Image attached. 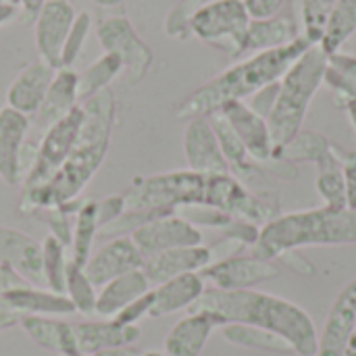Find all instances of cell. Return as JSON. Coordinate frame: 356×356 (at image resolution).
Wrapping results in <instances>:
<instances>
[{
  "label": "cell",
  "instance_id": "cell-1",
  "mask_svg": "<svg viewBox=\"0 0 356 356\" xmlns=\"http://www.w3.org/2000/svg\"><path fill=\"white\" fill-rule=\"evenodd\" d=\"M83 119L77 142L63 163V167L38 190L21 192L17 211L25 217L38 215L46 209L77 200L81 190L96 175L106 159L111 134L117 119V100L111 88L94 94L81 102Z\"/></svg>",
  "mask_w": 356,
  "mask_h": 356
},
{
  "label": "cell",
  "instance_id": "cell-2",
  "mask_svg": "<svg viewBox=\"0 0 356 356\" xmlns=\"http://www.w3.org/2000/svg\"><path fill=\"white\" fill-rule=\"evenodd\" d=\"M190 313H209L223 325H250L284 338L300 356H317L319 334L305 309L257 290L207 288Z\"/></svg>",
  "mask_w": 356,
  "mask_h": 356
},
{
  "label": "cell",
  "instance_id": "cell-3",
  "mask_svg": "<svg viewBox=\"0 0 356 356\" xmlns=\"http://www.w3.org/2000/svg\"><path fill=\"white\" fill-rule=\"evenodd\" d=\"M315 46L307 35H298L294 42L265 50L254 52L250 58H244L225 71L217 73L209 81H204L200 88H196L190 96H186L177 108V119H194V117H209L211 113L219 111L223 104L232 100H246L252 94H257L261 88L280 81L286 71L311 48Z\"/></svg>",
  "mask_w": 356,
  "mask_h": 356
},
{
  "label": "cell",
  "instance_id": "cell-4",
  "mask_svg": "<svg viewBox=\"0 0 356 356\" xmlns=\"http://www.w3.org/2000/svg\"><path fill=\"white\" fill-rule=\"evenodd\" d=\"M332 244H356V211L319 207L280 215L261 227L250 254L263 261H275L305 246Z\"/></svg>",
  "mask_w": 356,
  "mask_h": 356
},
{
  "label": "cell",
  "instance_id": "cell-5",
  "mask_svg": "<svg viewBox=\"0 0 356 356\" xmlns=\"http://www.w3.org/2000/svg\"><path fill=\"white\" fill-rule=\"evenodd\" d=\"M327 69V54L319 44L311 46L280 79V94L273 111L267 117V125L273 138V161L277 152L302 131L307 111L323 86Z\"/></svg>",
  "mask_w": 356,
  "mask_h": 356
},
{
  "label": "cell",
  "instance_id": "cell-6",
  "mask_svg": "<svg viewBox=\"0 0 356 356\" xmlns=\"http://www.w3.org/2000/svg\"><path fill=\"white\" fill-rule=\"evenodd\" d=\"M207 175L196 171H171L136 177L123 192L127 211L177 213L184 207L204 204Z\"/></svg>",
  "mask_w": 356,
  "mask_h": 356
},
{
  "label": "cell",
  "instance_id": "cell-7",
  "mask_svg": "<svg viewBox=\"0 0 356 356\" xmlns=\"http://www.w3.org/2000/svg\"><path fill=\"white\" fill-rule=\"evenodd\" d=\"M250 15L244 0H207L198 6L190 21V31L200 42L229 54H244V38Z\"/></svg>",
  "mask_w": 356,
  "mask_h": 356
},
{
  "label": "cell",
  "instance_id": "cell-8",
  "mask_svg": "<svg viewBox=\"0 0 356 356\" xmlns=\"http://www.w3.org/2000/svg\"><path fill=\"white\" fill-rule=\"evenodd\" d=\"M81 119H83V111L81 104H77L71 113H67L63 119H58L44 131L42 140L38 142L33 167L23 179L21 192H31L42 188L63 167V163L67 161V156L71 154L77 142Z\"/></svg>",
  "mask_w": 356,
  "mask_h": 356
},
{
  "label": "cell",
  "instance_id": "cell-9",
  "mask_svg": "<svg viewBox=\"0 0 356 356\" xmlns=\"http://www.w3.org/2000/svg\"><path fill=\"white\" fill-rule=\"evenodd\" d=\"M96 35L104 52L115 54L123 63L129 83H140L146 77L154 54L125 15L104 17L96 27Z\"/></svg>",
  "mask_w": 356,
  "mask_h": 356
},
{
  "label": "cell",
  "instance_id": "cell-10",
  "mask_svg": "<svg viewBox=\"0 0 356 356\" xmlns=\"http://www.w3.org/2000/svg\"><path fill=\"white\" fill-rule=\"evenodd\" d=\"M200 275L219 290H252V286L277 277L280 269L273 261H263L254 254H232L213 261Z\"/></svg>",
  "mask_w": 356,
  "mask_h": 356
},
{
  "label": "cell",
  "instance_id": "cell-11",
  "mask_svg": "<svg viewBox=\"0 0 356 356\" xmlns=\"http://www.w3.org/2000/svg\"><path fill=\"white\" fill-rule=\"evenodd\" d=\"M134 244L138 246L140 254L144 259L154 257L159 252L171 250V248H184V246H200L202 244V232L186 221L184 217L165 215L156 217L144 225H140L131 236Z\"/></svg>",
  "mask_w": 356,
  "mask_h": 356
},
{
  "label": "cell",
  "instance_id": "cell-12",
  "mask_svg": "<svg viewBox=\"0 0 356 356\" xmlns=\"http://www.w3.org/2000/svg\"><path fill=\"white\" fill-rule=\"evenodd\" d=\"M75 8L69 0H46L35 15V48L40 60L60 69V52L75 21Z\"/></svg>",
  "mask_w": 356,
  "mask_h": 356
},
{
  "label": "cell",
  "instance_id": "cell-13",
  "mask_svg": "<svg viewBox=\"0 0 356 356\" xmlns=\"http://www.w3.org/2000/svg\"><path fill=\"white\" fill-rule=\"evenodd\" d=\"M142 265H144V257L140 254L134 240L129 236H121V238H111L106 244L94 250L83 271L96 288H102L115 277L142 269Z\"/></svg>",
  "mask_w": 356,
  "mask_h": 356
},
{
  "label": "cell",
  "instance_id": "cell-14",
  "mask_svg": "<svg viewBox=\"0 0 356 356\" xmlns=\"http://www.w3.org/2000/svg\"><path fill=\"white\" fill-rule=\"evenodd\" d=\"M184 154L190 171L202 175L229 173V165L207 117H194L188 121L184 131Z\"/></svg>",
  "mask_w": 356,
  "mask_h": 356
},
{
  "label": "cell",
  "instance_id": "cell-15",
  "mask_svg": "<svg viewBox=\"0 0 356 356\" xmlns=\"http://www.w3.org/2000/svg\"><path fill=\"white\" fill-rule=\"evenodd\" d=\"M223 117L229 121L244 148L257 163L273 161V138L267 125V119L259 117L244 100H232L219 108Z\"/></svg>",
  "mask_w": 356,
  "mask_h": 356
},
{
  "label": "cell",
  "instance_id": "cell-16",
  "mask_svg": "<svg viewBox=\"0 0 356 356\" xmlns=\"http://www.w3.org/2000/svg\"><path fill=\"white\" fill-rule=\"evenodd\" d=\"M0 265L17 271L27 284L42 286V244L27 234L0 225Z\"/></svg>",
  "mask_w": 356,
  "mask_h": 356
},
{
  "label": "cell",
  "instance_id": "cell-17",
  "mask_svg": "<svg viewBox=\"0 0 356 356\" xmlns=\"http://www.w3.org/2000/svg\"><path fill=\"white\" fill-rule=\"evenodd\" d=\"M213 263V248L207 246H184L159 252L154 257L144 259L142 271L150 284H163L167 280L186 275V273H200L204 267Z\"/></svg>",
  "mask_w": 356,
  "mask_h": 356
},
{
  "label": "cell",
  "instance_id": "cell-18",
  "mask_svg": "<svg viewBox=\"0 0 356 356\" xmlns=\"http://www.w3.org/2000/svg\"><path fill=\"white\" fill-rule=\"evenodd\" d=\"M356 327V277L344 286L334 300V307L325 319L319 336L317 356H342L350 334Z\"/></svg>",
  "mask_w": 356,
  "mask_h": 356
},
{
  "label": "cell",
  "instance_id": "cell-19",
  "mask_svg": "<svg viewBox=\"0 0 356 356\" xmlns=\"http://www.w3.org/2000/svg\"><path fill=\"white\" fill-rule=\"evenodd\" d=\"M29 117L10 108H0V179L8 186L21 181V152L29 131Z\"/></svg>",
  "mask_w": 356,
  "mask_h": 356
},
{
  "label": "cell",
  "instance_id": "cell-20",
  "mask_svg": "<svg viewBox=\"0 0 356 356\" xmlns=\"http://www.w3.org/2000/svg\"><path fill=\"white\" fill-rule=\"evenodd\" d=\"M56 69L44 60L29 63L21 69V73L10 81L6 90V106L31 117L44 102V96L50 88Z\"/></svg>",
  "mask_w": 356,
  "mask_h": 356
},
{
  "label": "cell",
  "instance_id": "cell-21",
  "mask_svg": "<svg viewBox=\"0 0 356 356\" xmlns=\"http://www.w3.org/2000/svg\"><path fill=\"white\" fill-rule=\"evenodd\" d=\"M75 338L83 355L92 356L106 348L134 346L142 332L138 325H123L117 319H100V321H81L73 325Z\"/></svg>",
  "mask_w": 356,
  "mask_h": 356
},
{
  "label": "cell",
  "instance_id": "cell-22",
  "mask_svg": "<svg viewBox=\"0 0 356 356\" xmlns=\"http://www.w3.org/2000/svg\"><path fill=\"white\" fill-rule=\"evenodd\" d=\"M19 325L29 336L33 344L44 350L56 353L58 356H88L77 344L73 325L54 317H38V315H23Z\"/></svg>",
  "mask_w": 356,
  "mask_h": 356
},
{
  "label": "cell",
  "instance_id": "cell-23",
  "mask_svg": "<svg viewBox=\"0 0 356 356\" xmlns=\"http://www.w3.org/2000/svg\"><path fill=\"white\" fill-rule=\"evenodd\" d=\"M221 323L209 313H190L179 319L165 338L167 356H200L211 334Z\"/></svg>",
  "mask_w": 356,
  "mask_h": 356
},
{
  "label": "cell",
  "instance_id": "cell-24",
  "mask_svg": "<svg viewBox=\"0 0 356 356\" xmlns=\"http://www.w3.org/2000/svg\"><path fill=\"white\" fill-rule=\"evenodd\" d=\"M207 290V282L202 280L200 273H186L173 280H167L163 284H159L156 288H152V309H150V317L159 319L165 315H173L177 311H184L202 296V292Z\"/></svg>",
  "mask_w": 356,
  "mask_h": 356
},
{
  "label": "cell",
  "instance_id": "cell-25",
  "mask_svg": "<svg viewBox=\"0 0 356 356\" xmlns=\"http://www.w3.org/2000/svg\"><path fill=\"white\" fill-rule=\"evenodd\" d=\"M17 315H38V317H60L73 315L75 307L67 298V294H56L52 290H42L31 284L8 290L0 296Z\"/></svg>",
  "mask_w": 356,
  "mask_h": 356
},
{
  "label": "cell",
  "instance_id": "cell-26",
  "mask_svg": "<svg viewBox=\"0 0 356 356\" xmlns=\"http://www.w3.org/2000/svg\"><path fill=\"white\" fill-rule=\"evenodd\" d=\"M148 290H152V284L144 275L142 269L129 271L121 277H115L113 282L104 284L98 288V298H96V313L98 317L113 319L117 313H121L127 305L144 296Z\"/></svg>",
  "mask_w": 356,
  "mask_h": 356
},
{
  "label": "cell",
  "instance_id": "cell-27",
  "mask_svg": "<svg viewBox=\"0 0 356 356\" xmlns=\"http://www.w3.org/2000/svg\"><path fill=\"white\" fill-rule=\"evenodd\" d=\"M77 104H79L77 73L73 69L60 67V69H56V73L50 81V88L44 96V102L33 117L40 127L48 129L52 123H56L67 113H71Z\"/></svg>",
  "mask_w": 356,
  "mask_h": 356
},
{
  "label": "cell",
  "instance_id": "cell-28",
  "mask_svg": "<svg viewBox=\"0 0 356 356\" xmlns=\"http://www.w3.org/2000/svg\"><path fill=\"white\" fill-rule=\"evenodd\" d=\"M300 33V25L290 15H275L269 19H250L244 38V52H265L294 42Z\"/></svg>",
  "mask_w": 356,
  "mask_h": 356
},
{
  "label": "cell",
  "instance_id": "cell-29",
  "mask_svg": "<svg viewBox=\"0 0 356 356\" xmlns=\"http://www.w3.org/2000/svg\"><path fill=\"white\" fill-rule=\"evenodd\" d=\"M275 161L284 163H315L317 169L334 167L342 163V152L327 142L317 131H300L296 138H292L275 156Z\"/></svg>",
  "mask_w": 356,
  "mask_h": 356
},
{
  "label": "cell",
  "instance_id": "cell-30",
  "mask_svg": "<svg viewBox=\"0 0 356 356\" xmlns=\"http://www.w3.org/2000/svg\"><path fill=\"white\" fill-rule=\"evenodd\" d=\"M207 119H209V123H211V127H213V131L217 136V142L221 146V152H223V156H225V161L229 165V173H234V177H238L242 181V179L252 177V175L263 171L261 163H257L248 154L242 140L238 138V134L234 131V127L229 125V121L223 117L221 111L211 113Z\"/></svg>",
  "mask_w": 356,
  "mask_h": 356
},
{
  "label": "cell",
  "instance_id": "cell-31",
  "mask_svg": "<svg viewBox=\"0 0 356 356\" xmlns=\"http://www.w3.org/2000/svg\"><path fill=\"white\" fill-rule=\"evenodd\" d=\"M98 200L88 198L81 200L77 215H75V225H73V242H71V263L77 267H86L90 254H92V246L94 240L98 236Z\"/></svg>",
  "mask_w": 356,
  "mask_h": 356
},
{
  "label": "cell",
  "instance_id": "cell-32",
  "mask_svg": "<svg viewBox=\"0 0 356 356\" xmlns=\"http://www.w3.org/2000/svg\"><path fill=\"white\" fill-rule=\"evenodd\" d=\"M323 83L332 90L336 102L346 106L348 102H356V56L346 52L327 54V69Z\"/></svg>",
  "mask_w": 356,
  "mask_h": 356
},
{
  "label": "cell",
  "instance_id": "cell-33",
  "mask_svg": "<svg viewBox=\"0 0 356 356\" xmlns=\"http://www.w3.org/2000/svg\"><path fill=\"white\" fill-rule=\"evenodd\" d=\"M123 71V63L115 56L104 52L102 56H98L94 63H90L86 67L83 73H77V96L79 102L92 98L94 94L102 92L108 88V83Z\"/></svg>",
  "mask_w": 356,
  "mask_h": 356
},
{
  "label": "cell",
  "instance_id": "cell-34",
  "mask_svg": "<svg viewBox=\"0 0 356 356\" xmlns=\"http://www.w3.org/2000/svg\"><path fill=\"white\" fill-rule=\"evenodd\" d=\"M356 31V0H338L319 42L325 54L338 52Z\"/></svg>",
  "mask_w": 356,
  "mask_h": 356
},
{
  "label": "cell",
  "instance_id": "cell-35",
  "mask_svg": "<svg viewBox=\"0 0 356 356\" xmlns=\"http://www.w3.org/2000/svg\"><path fill=\"white\" fill-rule=\"evenodd\" d=\"M223 338L236 346H244V348H257V350H269V353H294L292 346L271 334L265 332L261 327H250V325H223Z\"/></svg>",
  "mask_w": 356,
  "mask_h": 356
},
{
  "label": "cell",
  "instance_id": "cell-36",
  "mask_svg": "<svg viewBox=\"0 0 356 356\" xmlns=\"http://www.w3.org/2000/svg\"><path fill=\"white\" fill-rule=\"evenodd\" d=\"M67 248L54 240L52 236H46L42 242V273H44V286L56 294H65L67 288Z\"/></svg>",
  "mask_w": 356,
  "mask_h": 356
},
{
  "label": "cell",
  "instance_id": "cell-37",
  "mask_svg": "<svg viewBox=\"0 0 356 356\" xmlns=\"http://www.w3.org/2000/svg\"><path fill=\"white\" fill-rule=\"evenodd\" d=\"M67 298L75 307V313L81 315H94L96 313V298H98V288L90 282L86 275L83 267H77L69 261L67 265V288H65Z\"/></svg>",
  "mask_w": 356,
  "mask_h": 356
},
{
  "label": "cell",
  "instance_id": "cell-38",
  "mask_svg": "<svg viewBox=\"0 0 356 356\" xmlns=\"http://www.w3.org/2000/svg\"><path fill=\"white\" fill-rule=\"evenodd\" d=\"M79 204H81V200L77 198V200H71V202H65V204H58V207L38 213V217L50 229L48 236L58 240L67 250L71 248V242H73V225H75V215H77Z\"/></svg>",
  "mask_w": 356,
  "mask_h": 356
},
{
  "label": "cell",
  "instance_id": "cell-39",
  "mask_svg": "<svg viewBox=\"0 0 356 356\" xmlns=\"http://www.w3.org/2000/svg\"><path fill=\"white\" fill-rule=\"evenodd\" d=\"M317 194L323 200V207L334 209V211H344L346 207V184H344V173H342V163L334 167L319 169L317 173Z\"/></svg>",
  "mask_w": 356,
  "mask_h": 356
},
{
  "label": "cell",
  "instance_id": "cell-40",
  "mask_svg": "<svg viewBox=\"0 0 356 356\" xmlns=\"http://www.w3.org/2000/svg\"><path fill=\"white\" fill-rule=\"evenodd\" d=\"M336 2L338 0H302L300 2L302 35H307L313 44L321 42Z\"/></svg>",
  "mask_w": 356,
  "mask_h": 356
},
{
  "label": "cell",
  "instance_id": "cell-41",
  "mask_svg": "<svg viewBox=\"0 0 356 356\" xmlns=\"http://www.w3.org/2000/svg\"><path fill=\"white\" fill-rule=\"evenodd\" d=\"M92 29V17L90 13H77L75 15V21L71 25V31L65 40V46H63V52H60V67L65 69H73L75 60L79 58L83 46H86V40H88V33Z\"/></svg>",
  "mask_w": 356,
  "mask_h": 356
},
{
  "label": "cell",
  "instance_id": "cell-42",
  "mask_svg": "<svg viewBox=\"0 0 356 356\" xmlns=\"http://www.w3.org/2000/svg\"><path fill=\"white\" fill-rule=\"evenodd\" d=\"M204 0H181L179 4H175L171 8V13L165 19V31L167 35L175 38V40H186L192 31H190V21L194 17V13L198 10V6Z\"/></svg>",
  "mask_w": 356,
  "mask_h": 356
},
{
  "label": "cell",
  "instance_id": "cell-43",
  "mask_svg": "<svg viewBox=\"0 0 356 356\" xmlns=\"http://www.w3.org/2000/svg\"><path fill=\"white\" fill-rule=\"evenodd\" d=\"M152 290H148L144 296H140L138 300H134L131 305H127L121 313H117L113 319H117L123 325H138L142 319L150 317V309H152Z\"/></svg>",
  "mask_w": 356,
  "mask_h": 356
},
{
  "label": "cell",
  "instance_id": "cell-44",
  "mask_svg": "<svg viewBox=\"0 0 356 356\" xmlns=\"http://www.w3.org/2000/svg\"><path fill=\"white\" fill-rule=\"evenodd\" d=\"M277 94H280V81H275V83H269V86H265V88H261L257 94H252L250 98H248V106L259 115V117H263V119H267L269 117V113L273 111V106H275V100H277Z\"/></svg>",
  "mask_w": 356,
  "mask_h": 356
},
{
  "label": "cell",
  "instance_id": "cell-45",
  "mask_svg": "<svg viewBox=\"0 0 356 356\" xmlns=\"http://www.w3.org/2000/svg\"><path fill=\"white\" fill-rule=\"evenodd\" d=\"M125 211H127V207H125L123 194H113V196H106V198L98 200V225H100V229L104 225L113 223L115 219H119Z\"/></svg>",
  "mask_w": 356,
  "mask_h": 356
},
{
  "label": "cell",
  "instance_id": "cell-46",
  "mask_svg": "<svg viewBox=\"0 0 356 356\" xmlns=\"http://www.w3.org/2000/svg\"><path fill=\"white\" fill-rule=\"evenodd\" d=\"M342 173L346 184V207L356 211V152H342Z\"/></svg>",
  "mask_w": 356,
  "mask_h": 356
},
{
  "label": "cell",
  "instance_id": "cell-47",
  "mask_svg": "<svg viewBox=\"0 0 356 356\" xmlns=\"http://www.w3.org/2000/svg\"><path fill=\"white\" fill-rule=\"evenodd\" d=\"M286 4V0H244V6L250 15V19H269L280 13V8Z\"/></svg>",
  "mask_w": 356,
  "mask_h": 356
},
{
  "label": "cell",
  "instance_id": "cell-48",
  "mask_svg": "<svg viewBox=\"0 0 356 356\" xmlns=\"http://www.w3.org/2000/svg\"><path fill=\"white\" fill-rule=\"evenodd\" d=\"M21 286H27V282L17 273L13 271L10 267H4L0 265V296L8 290H15V288H21Z\"/></svg>",
  "mask_w": 356,
  "mask_h": 356
},
{
  "label": "cell",
  "instance_id": "cell-49",
  "mask_svg": "<svg viewBox=\"0 0 356 356\" xmlns=\"http://www.w3.org/2000/svg\"><path fill=\"white\" fill-rule=\"evenodd\" d=\"M21 315H17L2 298H0V332H6L10 327H15L19 323Z\"/></svg>",
  "mask_w": 356,
  "mask_h": 356
},
{
  "label": "cell",
  "instance_id": "cell-50",
  "mask_svg": "<svg viewBox=\"0 0 356 356\" xmlns=\"http://www.w3.org/2000/svg\"><path fill=\"white\" fill-rule=\"evenodd\" d=\"M142 353L136 346H119V348H106L92 356H140Z\"/></svg>",
  "mask_w": 356,
  "mask_h": 356
},
{
  "label": "cell",
  "instance_id": "cell-51",
  "mask_svg": "<svg viewBox=\"0 0 356 356\" xmlns=\"http://www.w3.org/2000/svg\"><path fill=\"white\" fill-rule=\"evenodd\" d=\"M44 2H46V0H19V8L23 10L25 17H33V19H35L38 10L44 6Z\"/></svg>",
  "mask_w": 356,
  "mask_h": 356
},
{
  "label": "cell",
  "instance_id": "cell-52",
  "mask_svg": "<svg viewBox=\"0 0 356 356\" xmlns=\"http://www.w3.org/2000/svg\"><path fill=\"white\" fill-rule=\"evenodd\" d=\"M19 8L17 6H8V4H0V27L6 25L8 21H13L17 17Z\"/></svg>",
  "mask_w": 356,
  "mask_h": 356
},
{
  "label": "cell",
  "instance_id": "cell-53",
  "mask_svg": "<svg viewBox=\"0 0 356 356\" xmlns=\"http://www.w3.org/2000/svg\"><path fill=\"white\" fill-rule=\"evenodd\" d=\"M342 356H356V327H355V332L350 334V338H348V344H346L344 355Z\"/></svg>",
  "mask_w": 356,
  "mask_h": 356
},
{
  "label": "cell",
  "instance_id": "cell-54",
  "mask_svg": "<svg viewBox=\"0 0 356 356\" xmlns=\"http://www.w3.org/2000/svg\"><path fill=\"white\" fill-rule=\"evenodd\" d=\"M344 108L348 111V119H350V123H353V129H355V134H356V102H348Z\"/></svg>",
  "mask_w": 356,
  "mask_h": 356
},
{
  "label": "cell",
  "instance_id": "cell-55",
  "mask_svg": "<svg viewBox=\"0 0 356 356\" xmlns=\"http://www.w3.org/2000/svg\"><path fill=\"white\" fill-rule=\"evenodd\" d=\"M96 6H104V8H111V6H117V4H121L123 0H92Z\"/></svg>",
  "mask_w": 356,
  "mask_h": 356
},
{
  "label": "cell",
  "instance_id": "cell-56",
  "mask_svg": "<svg viewBox=\"0 0 356 356\" xmlns=\"http://www.w3.org/2000/svg\"><path fill=\"white\" fill-rule=\"evenodd\" d=\"M0 4H8V6H17L19 8V0H0Z\"/></svg>",
  "mask_w": 356,
  "mask_h": 356
},
{
  "label": "cell",
  "instance_id": "cell-57",
  "mask_svg": "<svg viewBox=\"0 0 356 356\" xmlns=\"http://www.w3.org/2000/svg\"><path fill=\"white\" fill-rule=\"evenodd\" d=\"M140 356H163L161 353H156V350H148V353H142Z\"/></svg>",
  "mask_w": 356,
  "mask_h": 356
}]
</instances>
